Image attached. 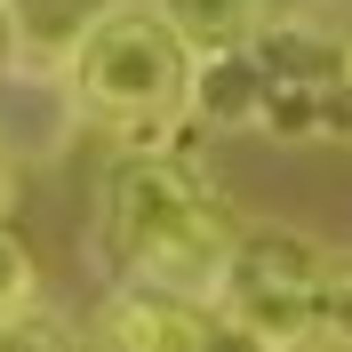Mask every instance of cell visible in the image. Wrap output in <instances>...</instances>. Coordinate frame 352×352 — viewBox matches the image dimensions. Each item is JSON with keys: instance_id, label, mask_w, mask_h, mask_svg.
Returning a JSON list of instances; mask_svg holds the SVG:
<instances>
[{"instance_id": "6", "label": "cell", "mask_w": 352, "mask_h": 352, "mask_svg": "<svg viewBox=\"0 0 352 352\" xmlns=\"http://www.w3.org/2000/svg\"><path fill=\"white\" fill-rule=\"evenodd\" d=\"M256 112H264L256 48H208L192 65V120H208V129H256Z\"/></svg>"}, {"instance_id": "10", "label": "cell", "mask_w": 352, "mask_h": 352, "mask_svg": "<svg viewBox=\"0 0 352 352\" xmlns=\"http://www.w3.org/2000/svg\"><path fill=\"white\" fill-rule=\"evenodd\" d=\"M0 352H88V344H80L72 329H48V320H32V312H24V320H8V329H0Z\"/></svg>"}, {"instance_id": "4", "label": "cell", "mask_w": 352, "mask_h": 352, "mask_svg": "<svg viewBox=\"0 0 352 352\" xmlns=\"http://www.w3.org/2000/svg\"><path fill=\"white\" fill-rule=\"evenodd\" d=\"M208 305L192 296H168V288H144V280H120L104 305L88 312L80 344L88 352H192Z\"/></svg>"}, {"instance_id": "9", "label": "cell", "mask_w": 352, "mask_h": 352, "mask_svg": "<svg viewBox=\"0 0 352 352\" xmlns=\"http://www.w3.org/2000/svg\"><path fill=\"white\" fill-rule=\"evenodd\" d=\"M32 288H41V280H32V248H24L8 224H0V329L32 312Z\"/></svg>"}, {"instance_id": "7", "label": "cell", "mask_w": 352, "mask_h": 352, "mask_svg": "<svg viewBox=\"0 0 352 352\" xmlns=\"http://www.w3.org/2000/svg\"><path fill=\"white\" fill-rule=\"evenodd\" d=\"M16 8V41H24V65H48L65 72L80 56V41L120 8V0H8Z\"/></svg>"}, {"instance_id": "3", "label": "cell", "mask_w": 352, "mask_h": 352, "mask_svg": "<svg viewBox=\"0 0 352 352\" xmlns=\"http://www.w3.org/2000/svg\"><path fill=\"white\" fill-rule=\"evenodd\" d=\"M320 272H329V248L305 241V232H280V224H256L241 232L232 264H224L217 312L256 329L264 344L280 352H312V312H320Z\"/></svg>"}, {"instance_id": "2", "label": "cell", "mask_w": 352, "mask_h": 352, "mask_svg": "<svg viewBox=\"0 0 352 352\" xmlns=\"http://www.w3.org/2000/svg\"><path fill=\"white\" fill-rule=\"evenodd\" d=\"M192 65L200 48L176 32V16L160 0H120L80 41L65 80L88 120H104L129 153H153L176 136V120H192Z\"/></svg>"}, {"instance_id": "12", "label": "cell", "mask_w": 352, "mask_h": 352, "mask_svg": "<svg viewBox=\"0 0 352 352\" xmlns=\"http://www.w3.org/2000/svg\"><path fill=\"white\" fill-rule=\"evenodd\" d=\"M24 65V41H16V8L0 0V72H16Z\"/></svg>"}, {"instance_id": "1", "label": "cell", "mask_w": 352, "mask_h": 352, "mask_svg": "<svg viewBox=\"0 0 352 352\" xmlns=\"http://www.w3.org/2000/svg\"><path fill=\"white\" fill-rule=\"evenodd\" d=\"M241 248V224L217 200V184L176 160L168 144L153 153H129L104 176V200H96V256L120 272V280L168 288V296H192V305H217L224 264Z\"/></svg>"}, {"instance_id": "11", "label": "cell", "mask_w": 352, "mask_h": 352, "mask_svg": "<svg viewBox=\"0 0 352 352\" xmlns=\"http://www.w3.org/2000/svg\"><path fill=\"white\" fill-rule=\"evenodd\" d=\"M192 352H280V344H264L256 329H241V320H224V312L208 305V320H200V336H192Z\"/></svg>"}, {"instance_id": "5", "label": "cell", "mask_w": 352, "mask_h": 352, "mask_svg": "<svg viewBox=\"0 0 352 352\" xmlns=\"http://www.w3.org/2000/svg\"><path fill=\"white\" fill-rule=\"evenodd\" d=\"M176 16V32L208 56V48H248V41H264L272 24H296V16H312V0H160Z\"/></svg>"}, {"instance_id": "13", "label": "cell", "mask_w": 352, "mask_h": 352, "mask_svg": "<svg viewBox=\"0 0 352 352\" xmlns=\"http://www.w3.org/2000/svg\"><path fill=\"white\" fill-rule=\"evenodd\" d=\"M8 208H16V160H8V144H0V224H8Z\"/></svg>"}, {"instance_id": "8", "label": "cell", "mask_w": 352, "mask_h": 352, "mask_svg": "<svg viewBox=\"0 0 352 352\" xmlns=\"http://www.w3.org/2000/svg\"><path fill=\"white\" fill-rule=\"evenodd\" d=\"M312 352H352V248H329L320 312H312Z\"/></svg>"}]
</instances>
